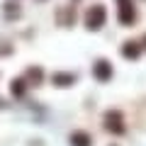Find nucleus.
Listing matches in <instances>:
<instances>
[{
  "label": "nucleus",
  "instance_id": "obj_6",
  "mask_svg": "<svg viewBox=\"0 0 146 146\" xmlns=\"http://www.w3.org/2000/svg\"><path fill=\"white\" fill-rule=\"evenodd\" d=\"M71 146H93V139L85 131H73L71 134Z\"/></svg>",
  "mask_w": 146,
  "mask_h": 146
},
{
  "label": "nucleus",
  "instance_id": "obj_4",
  "mask_svg": "<svg viewBox=\"0 0 146 146\" xmlns=\"http://www.w3.org/2000/svg\"><path fill=\"white\" fill-rule=\"evenodd\" d=\"M93 73L98 80H110L112 78V63L107 61V58H98V61L93 63Z\"/></svg>",
  "mask_w": 146,
  "mask_h": 146
},
{
  "label": "nucleus",
  "instance_id": "obj_3",
  "mask_svg": "<svg viewBox=\"0 0 146 146\" xmlns=\"http://www.w3.org/2000/svg\"><path fill=\"white\" fill-rule=\"evenodd\" d=\"M117 7H119V22L122 25H134L136 20V10H134V3L131 0H117Z\"/></svg>",
  "mask_w": 146,
  "mask_h": 146
},
{
  "label": "nucleus",
  "instance_id": "obj_10",
  "mask_svg": "<svg viewBox=\"0 0 146 146\" xmlns=\"http://www.w3.org/2000/svg\"><path fill=\"white\" fill-rule=\"evenodd\" d=\"M27 76H29L32 83H39V80H42V71H39V68H29V73H27Z\"/></svg>",
  "mask_w": 146,
  "mask_h": 146
},
{
  "label": "nucleus",
  "instance_id": "obj_1",
  "mask_svg": "<svg viewBox=\"0 0 146 146\" xmlns=\"http://www.w3.org/2000/svg\"><path fill=\"white\" fill-rule=\"evenodd\" d=\"M105 17H107V10H105V5H93L88 7V12H85V27L88 29H100V27L105 25Z\"/></svg>",
  "mask_w": 146,
  "mask_h": 146
},
{
  "label": "nucleus",
  "instance_id": "obj_2",
  "mask_svg": "<svg viewBox=\"0 0 146 146\" xmlns=\"http://www.w3.org/2000/svg\"><path fill=\"white\" fill-rule=\"evenodd\" d=\"M102 124L107 127V131H112V134H124V119H122V112H117V110H107V112H105Z\"/></svg>",
  "mask_w": 146,
  "mask_h": 146
},
{
  "label": "nucleus",
  "instance_id": "obj_7",
  "mask_svg": "<svg viewBox=\"0 0 146 146\" xmlns=\"http://www.w3.org/2000/svg\"><path fill=\"white\" fill-rule=\"evenodd\" d=\"M73 80H76V76H73V73H56V76H54V85H58V88H61V85H73Z\"/></svg>",
  "mask_w": 146,
  "mask_h": 146
},
{
  "label": "nucleus",
  "instance_id": "obj_9",
  "mask_svg": "<svg viewBox=\"0 0 146 146\" xmlns=\"http://www.w3.org/2000/svg\"><path fill=\"white\" fill-rule=\"evenodd\" d=\"M25 88H27V85H25V78H20V80H15V83H12V93H15L17 98L25 93Z\"/></svg>",
  "mask_w": 146,
  "mask_h": 146
},
{
  "label": "nucleus",
  "instance_id": "obj_11",
  "mask_svg": "<svg viewBox=\"0 0 146 146\" xmlns=\"http://www.w3.org/2000/svg\"><path fill=\"white\" fill-rule=\"evenodd\" d=\"M144 44H146V36H144ZM144 44H141V46H144Z\"/></svg>",
  "mask_w": 146,
  "mask_h": 146
},
{
  "label": "nucleus",
  "instance_id": "obj_5",
  "mask_svg": "<svg viewBox=\"0 0 146 146\" xmlns=\"http://www.w3.org/2000/svg\"><path fill=\"white\" fill-rule=\"evenodd\" d=\"M141 51H144L141 42H124V44H122V54H124L127 58H136Z\"/></svg>",
  "mask_w": 146,
  "mask_h": 146
},
{
  "label": "nucleus",
  "instance_id": "obj_8",
  "mask_svg": "<svg viewBox=\"0 0 146 146\" xmlns=\"http://www.w3.org/2000/svg\"><path fill=\"white\" fill-rule=\"evenodd\" d=\"M58 15H61V17H58V22H66V25H71V22H73V12L68 10V7H66V10L61 7V10H58Z\"/></svg>",
  "mask_w": 146,
  "mask_h": 146
}]
</instances>
